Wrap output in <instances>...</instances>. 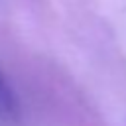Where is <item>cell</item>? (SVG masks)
<instances>
[{"label":"cell","mask_w":126,"mask_h":126,"mask_svg":"<svg viewBox=\"0 0 126 126\" xmlns=\"http://www.w3.org/2000/svg\"><path fill=\"white\" fill-rule=\"evenodd\" d=\"M20 104L16 98V93L6 83L4 75L0 73V122H14L18 120Z\"/></svg>","instance_id":"1"}]
</instances>
